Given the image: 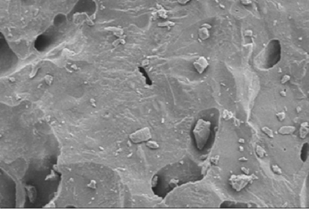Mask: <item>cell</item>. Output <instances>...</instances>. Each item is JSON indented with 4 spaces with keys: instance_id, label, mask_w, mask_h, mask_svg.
<instances>
[{
    "instance_id": "52a82bcc",
    "label": "cell",
    "mask_w": 309,
    "mask_h": 209,
    "mask_svg": "<svg viewBox=\"0 0 309 209\" xmlns=\"http://www.w3.org/2000/svg\"><path fill=\"white\" fill-rule=\"evenodd\" d=\"M256 152L257 153L258 156H259L260 157L264 156V154L265 153V151H264V150L261 147H260V146H258L257 147Z\"/></svg>"
},
{
    "instance_id": "ba28073f",
    "label": "cell",
    "mask_w": 309,
    "mask_h": 209,
    "mask_svg": "<svg viewBox=\"0 0 309 209\" xmlns=\"http://www.w3.org/2000/svg\"><path fill=\"white\" fill-rule=\"evenodd\" d=\"M263 131H264L266 134H267V135H269V136H273V134H272V130H270V129H269L268 128H267V127H264V128H263Z\"/></svg>"
},
{
    "instance_id": "277c9868",
    "label": "cell",
    "mask_w": 309,
    "mask_h": 209,
    "mask_svg": "<svg viewBox=\"0 0 309 209\" xmlns=\"http://www.w3.org/2000/svg\"><path fill=\"white\" fill-rule=\"evenodd\" d=\"M195 68L196 69V71L199 73L202 74L204 72L205 69H206V67L208 66V63L206 61V59L204 58H200L197 61H195V63H194Z\"/></svg>"
},
{
    "instance_id": "7a4b0ae2",
    "label": "cell",
    "mask_w": 309,
    "mask_h": 209,
    "mask_svg": "<svg viewBox=\"0 0 309 209\" xmlns=\"http://www.w3.org/2000/svg\"><path fill=\"white\" fill-rule=\"evenodd\" d=\"M253 176L248 175V174H234L230 177L229 183L234 190L237 192H239L244 189L253 180Z\"/></svg>"
},
{
    "instance_id": "5b68a950",
    "label": "cell",
    "mask_w": 309,
    "mask_h": 209,
    "mask_svg": "<svg viewBox=\"0 0 309 209\" xmlns=\"http://www.w3.org/2000/svg\"><path fill=\"white\" fill-rule=\"evenodd\" d=\"M295 128L292 127H284L280 130V133L283 134H289L294 131Z\"/></svg>"
},
{
    "instance_id": "8992f818",
    "label": "cell",
    "mask_w": 309,
    "mask_h": 209,
    "mask_svg": "<svg viewBox=\"0 0 309 209\" xmlns=\"http://www.w3.org/2000/svg\"><path fill=\"white\" fill-rule=\"evenodd\" d=\"M146 145L150 149H152V150L157 149L159 148L158 144L154 141H148L146 143Z\"/></svg>"
},
{
    "instance_id": "6da1fadb",
    "label": "cell",
    "mask_w": 309,
    "mask_h": 209,
    "mask_svg": "<svg viewBox=\"0 0 309 209\" xmlns=\"http://www.w3.org/2000/svg\"><path fill=\"white\" fill-rule=\"evenodd\" d=\"M211 122L203 119H199L193 130L196 147L199 150H203L206 146L211 134Z\"/></svg>"
},
{
    "instance_id": "30bf717a",
    "label": "cell",
    "mask_w": 309,
    "mask_h": 209,
    "mask_svg": "<svg viewBox=\"0 0 309 209\" xmlns=\"http://www.w3.org/2000/svg\"><path fill=\"white\" fill-rule=\"evenodd\" d=\"M242 171L244 172V174H249V172H250L249 170H248V169H246V168H242Z\"/></svg>"
},
{
    "instance_id": "3957f363",
    "label": "cell",
    "mask_w": 309,
    "mask_h": 209,
    "mask_svg": "<svg viewBox=\"0 0 309 209\" xmlns=\"http://www.w3.org/2000/svg\"><path fill=\"white\" fill-rule=\"evenodd\" d=\"M152 138V133L148 127L141 128L130 136V139L134 143L148 142Z\"/></svg>"
},
{
    "instance_id": "9c48e42d",
    "label": "cell",
    "mask_w": 309,
    "mask_h": 209,
    "mask_svg": "<svg viewBox=\"0 0 309 209\" xmlns=\"http://www.w3.org/2000/svg\"><path fill=\"white\" fill-rule=\"evenodd\" d=\"M211 161L212 162V163H213L214 164H217L219 162V156H216L212 157L211 158Z\"/></svg>"
},
{
    "instance_id": "8fae6325",
    "label": "cell",
    "mask_w": 309,
    "mask_h": 209,
    "mask_svg": "<svg viewBox=\"0 0 309 209\" xmlns=\"http://www.w3.org/2000/svg\"><path fill=\"white\" fill-rule=\"evenodd\" d=\"M188 1V0H181V2H182H182L185 3V2H187Z\"/></svg>"
}]
</instances>
